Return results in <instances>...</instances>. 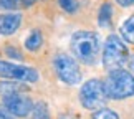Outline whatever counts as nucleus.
<instances>
[{
    "label": "nucleus",
    "mask_w": 134,
    "mask_h": 119,
    "mask_svg": "<svg viewBox=\"0 0 134 119\" xmlns=\"http://www.w3.org/2000/svg\"><path fill=\"white\" fill-rule=\"evenodd\" d=\"M0 78L2 80H13V81H20V83L22 81L23 83H37L40 80V75L35 68L0 60Z\"/></svg>",
    "instance_id": "6"
},
{
    "label": "nucleus",
    "mask_w": 134,
    "mask_h": 119,
    "mask_svg": "<svg viewBox=\"0 0 134 119\" xmlns=\"http://www.w3.org/2000/svg\"><path fill=\"white\" fill-rule=\"evenodd\" d=\"M108 101L106 91H104V84H103L101 80L93 78L88 80L81 86L80 89V103L85 109L88 111H98L101 107H104Z\"/></svg>",
    "instance_id": "4"
},
{
    "label": "nucleus",
    "mask_w": 134,
    "mask_h": 119,
    "mask_svg": "<svg viewBox=\"0 0 134 119\" xmlns=\"http://www.w3.org/2000/svg\"><path fill=\"white\" fill-rule=\"evenodd\" d=\"M43 33H42V30H32L30 32V35L27 38H25V50L30 51V53H37V51L42 50V46H43Z\"/></svg>",
    "instance_id": "9"
},
{
    "label": "nucleus",
    "mask_w": 134,
    "mask_h": 119,
    "mask_svg": "<svg viewBox=\"0 0 134 119\" xmlns=\"http://www.w3.org/2000/svg\"><path fill=\"white\" fill-rule=\"evenodd\" d=\"M113 20V5L111 2H103L98 12V23L101 28H108Z\"/></svg>",
    "instance_id": "12"
},
{
    "label": "nucleus",
    "mask_w": 134,
    "mask_h": 119,
    "mask_svg": "<svg viewBox=\"0 0 134 119\" xmlns=\"http://www.w3.org/2000/svg\"><path fill=\"white\" fill-rule=\"evenodd\" d=\"M58 5L61 7V10H65L66 13H75L78 12V0H58Z\"/></svg>",
    "instance_id": "16"
},
{
    "label": "nucleus",
    "mask_w": 134,
    "mask_h": 119,
    "mask_svg": "<svg viewBox=\"0 0 134 119\" xmlns=\"http://www.w3.org/2000/svg\"><path fill=\"white\" fill-rule=\"evenodd\" d=\"M108 99L122 101L134 96V75L127 70L109 71L103 81Z\"/></svg>",
    "instance_id": "2"
},
{
    "label": "nucleus",
    "mask_w": 134,
    "mask_h": 119,
    "mask_svg": "<svg viewBox=\"0 0 134 119\" xmlns=\"http://www.w3.org/2000/svg\"><path fill=\"white\" fill-rule=\"evenodd\" d=\"M0 119H17V117L12 116V114H10V112L5 109L2 104H0Z\"/></svg>",
    "instance_id": "18"
},
{
    "label": "nucleus",
    "mask_w": 134,
    "mask_h": 119,
    "mask_svg": "<svg viewBox=\"0 0 134 119\" xmlns=\"http://www.w3.org/2000/svg\"><path fill=\"white\" fill-rule=\"evenodd\" d=\"M119 33H121V40L124 41V43L134 45V13L129 15V17L121 23Z\"/></svg>",
    "instance_id": "10"
},
{
    "label": "nucleus",
    "mask_w": 134,
    "mask_h": 119,
    "mask_svg": "<svg viewBox=\"0 0 134 119\" xmlns=\"http://www.w3.org/2000/svg\"><path fill=\"white\" fill-rule=\"evenodd\" d=\"M129 60V51H127L126 43L121 40L119 35H109L104 41L103 46V55L101 61L104 70L108 71H114V70H122V66L127 65Z\"/></svg>",
    "instance_id": "3"
},
{
    "label": "nucleus",
    "mask_w": 134,
    "mask_h": 119,
    "mask_svg": "<svg viewBox=\"0 0 134 119\" xmlns=\"http://www.w3.org/2000/svg\"><path fill=\"white\" fill-rule=\"evenodd\" d=\"M93 119H119L116 111L113 109H108V107H101V109L94 111V114H93Z\"/></svg>",
    "instance_id": "15"
},
{
    "label": "nucleus",
    "mask_w": 134,
    "mask_h": 119,
    "mask_svg": "<svg viewBox=\"0 0 134 119\" xmlns=\"http://www.w3.org/2000/svg\"><path fill=\"white\" fill-rule=\"evenodd\" d=\"M70 48L73 58L83 65L93 66L101 56V40L99 35L93 30H78L71 35Z\"/></svg>",
    "instance_id": "1"
},
{
    "label": "nucleus",
    "mask_w": 134,
    "mask_h": 119,
    "mask_svg": "<svg viewBox=\"0 0 134 119\" xmlns=\"http://www.w3.org/2000/svg\"><path fill=\"white\" fill-rule=\"evenodd\" d=\"M2 106L15 117H27L28 114H32L35 103L25 93H13L2 98Z\"/></svg>",
    "instance_id": "7"
},
{
    "label": "nucleus",
    "mask_w": 134,
    "mask_h": 119,
    "mask_svg": "<svg viewBox=\"0 0 134 119\" xmlns=\"http://www.w3.org/2000/svg\"><path fill=\"white\" fill-rule=\"evenodd\" d=\"M127 66H129V71L134 75V55L129 56V60H127Z\"/></svg>",
    "instance_id": "21"
},
{
    "label": "nucleus",
    "mask_w": 134,
    "mask_h": 119,
    "mask_svg": "<svg viewBox=\"0 0 134 119\" xmlns=\"http://www.w3.org/2000/svg\"><path fill=\"white\" fill-rule=\"evenodd\" d=\"M32 119H51V116H50V109H48V104H46L45 101H38V103H35L33 111H32Z\"/></svg>",
    "instance_id": "14"
},
{
    "label": "nucleus",
    "mask_w": 134,
    "mask_h": 119,
    "mask_svg": "<svg viewBox=\"0 0 134 119\" xmlns=\"http://www.w3.org/2000/svg\"><path fill=\"white\" fill-rule=\"evenodd\" d=\"M53 70L58 80L68 86H76L81 81V68L73 56L66 53H58L53 58Z\"/></svg>",
    "instance_id": "5"
},
{
    "label": "nucleus",
    "mask_w": 134,
    "mask_h": 119,
    "mask_svg": "<svg viewBox=\"0 0 134 119\" xmlns=\"http://www.w3.org/2000/svg\"><path fill=\"white\" fill-rule=\"evenodd\" d=\"M27 91V86L22 84V83L17 81H10V80H2L0 81V96H8L13 94V93H25Z\"/></svg>",
    "instance_id": "11"
},
{
    "label": "nucleus",
    "mask_w": 134,
    "mask_h": 119,
    "mask_svg": "<svg viewBox=\"0 0 134 119\" xmlns=\"http://www.w3.org/2000/svg\"><path fill=\"white\" fill-rule=\"evenodd\" d=\"M3 51H5V55H7L10 60H23L22 50H18L15 45H5Z\"/></svg>",
    "instance_id": "17"
},
{
    "label": "nucleus",
    "mask_w": 134,
    "mask_h": 119,
    "mask_svg": "<svg viewBox=\"0 0 134 119\" xmlns=\"http://www.w3.org/2000/svg\"><path fill=\"white\" fill-rule=\"evenodd\" d=\"M33 5V0H0V10H20Z\"/></svg>",
    "instance_id": "13"
},
{
    "label": "nucleus",
    "mask_w": 134,
    "mask_h": 119,
    "mask_svg": "<svg viewBox=\"0 0 134 119\" xmlns=\"http://www.w3.org/2000/svg\"><path fill=\"white\" fill-rule=\"evenodd\" d=\"M116 3L119 5V7H132L134 5V0H116Z\"/></svg>",
    "instance_id": "19"
},
{
    "label": "nucleus",
    "mask_w": 134,
    "mask_h": 119,
    "mask_svg": "<svg viewBox=\"0 0 134 119\" xmlns=\"http://www.w3.org/2000/svg\"><path fill=\"white\" fill-rule=\"evenodd\" d=\"M22 13L18 12H7L0 13V35L2 37H10L17 33V30L22 27Z\"/></svg>",
    "instance_id": "8"
},
{
    "label": "nucleus",
    "mask_w": 134,
    "mask_h": 119,
    "mask_svg": "<svg viewBox=\"0 0 134 119\" xmlns=\"http://www.w3.org/2000/svg\"><path fill=\"white\" fill-rule=\"evenodd\" d=\"M58 119H78L75 114H71V112H61L58 116Z\"/></svg>",
    "instance_id": "20"
}]
</instances>
